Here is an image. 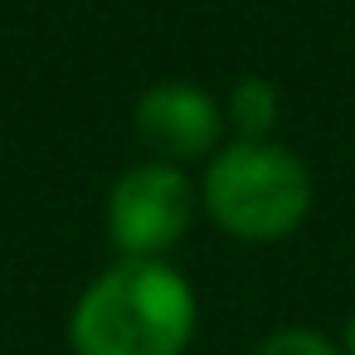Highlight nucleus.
<instances>
[{
    "label": "nucleus",
    "mask_w": 355,
    "mask_h": 355,
    "mask_svg": "<svg viewBox=\"0 0 355 355\" xmlns=\"http://www.w3.org/2000/svg\"><path fill=\"white\" fill-rule=\"evenodd\" d=\"M195 331L200 297L171 258H112L69 306L73 355H185Z\"/></svg>",
    "instance_id": "1"
},
{
    "label": "nucleus",
    "mask_w": 355,
    "mask_h": 355,
    "mask_svg": "<svg viewBox=\"0 0 355 355\" xmlns=\"http://www.w3.org/2000/svg\"><path fill=\"white\" fill-rule=\"evenodd\" d=\"M316 205L311 166L287 141H224L200 171V214L234 243H287Z\"/></svg>",
    "instance_id": "2"
},
{
    "label": "nucleus",
    "mask_w": 355,
    "mask_h": 355,
    "mask_svg": "<svg viewBox=\"0 0 355 355\" xmlns=\"http://www.w3.org/2000/svg\"><path fill=\"white\" fill-rule=\"evenodd\" d=\"M200 214V180H190L185 166L171 161H137L127 166L103 205V224H107V243L117 248V258H171Z\"/></svg>",
    "instance_id": "3"
},
{
    "label": "nucleus",
    "mask_w": 355,
    "mask_h": 355,
    "mask_svg": "<svg viewBox=\"0 0 355 355\" xmlns=\"http://www.w3.org/2000/svg\"><path fill=\"white\" fill-rule=\"evenodd\" d=\"M132 127L146 141V151L156 161L171 166H205L224 141H229V122H224V98L190 83V78H161L151 83L137 107H132Z\"/></svg>",
    "instance_id": "4"
},
{
    "label": "nucleus",
    "mask_w": 355,
    "mask_h": 355,
    "mask_svg": "<svg viewBox=\"0 0 355 355\" xmlns=\"http://www.w3.org/2000/svg\"><path fill=\"white\" fill-rule=\"evenodd\" d=\"M224 122L234 141H272L282 122V93L263 73H243L224 93Z\"/></svg>",
    "instance_id": "5"
},
{
    "label": "nucleus",
    "mask_w": 355,
    "mask_h": 355,
    "mask_svg": "<svg viewBox=\"0 0 355 355\" xmlns=\"http://www.w3.org/2000/svg\"><path fill=\"white\" fill-rule=\"evenodd\" d=\"M248 355H340V340L326 336L321 326H277Z\"/></svg>",
    "instance_id": "6"
},
{
    "label": "nucleus",
    "mask_w": 355,
    "mask_h": 355,
    "mask_svg": "<svg viewBox=\"0 0 355 355\" xmlns=\"http://www.w3.org/2000/svg\"><path fill=\"white\" fill-rule=\"evenodd\" d=\"M340 355H355V306H350V316H345V326H340Z\"/></svg>",
    "instance_id": "7"
}]
</instances>
